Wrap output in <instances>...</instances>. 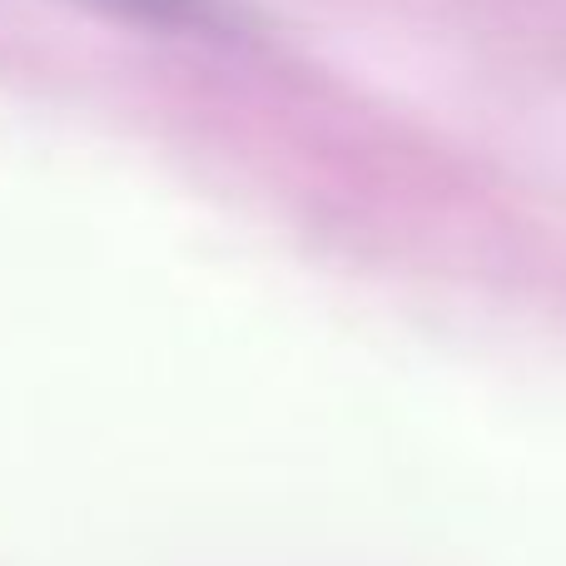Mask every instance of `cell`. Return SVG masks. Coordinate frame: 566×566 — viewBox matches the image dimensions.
Here are the masks:
<instances>
[{
	"label": "cell",
	"instance_id": "obj_1",
	"mask_svg": "<svg viewBox=\"0 0 566 566\" xmlns=\"http://www.w3.org/2000/svg\"><path fill=\"white\" fill-rule=\"evenodd\" d=\"M85 10H99L109 20L145 30H169V35H234L244 25V10L234 0H75Z\"/></svg>",
	"mask_w": 566,
	"mask_h": 566
}]
</instances>
